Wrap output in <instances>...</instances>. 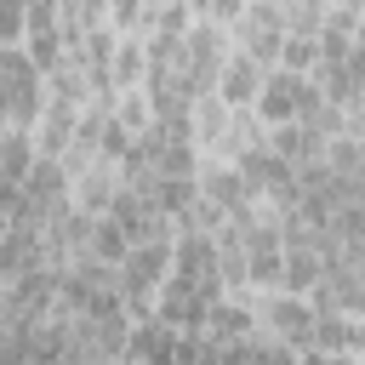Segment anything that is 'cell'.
Wrapping results in <instances>:
<instances>
[{
	"mask_svg": "<svg viewBox=\"0 0 365 365\" xmlns=\"http://www.w3.org/2000/svg\"><path fill=\"white\" fill-rule=\"evenodd\" d=\"M279 68H291V74H319V40H314V34H285Z\"/></svg>",
	"mask_w": 365,
	"mask_h": 365,
	"instance_id": "obj_19",
	"label": "cell"
},
{
	"mask_svg": "<svg viewBox=\"0 0 365 365\" xmlns=\"http://www.w3.org/2000/svg\"><path fill=\"white\" fill-rule=\"evenodd\" d=\"M148 17H154L148 0H108V29L114 34H148Z\"/></svg>",
	"mask_w": 365,
	"mask_h": 365,
	"instance_id": "obj_21",
	"label": "cell"
},
{
	"mask_svg": "<svg viewBox=\"0 0 365 365\" xmlns=\"http://www.w3.org/2000/svg\"><path fill=\"white\" fill-rule=\"evenodd\" d=\"M177 354H182V331H171L165 319H137V331H131V348H125V359L131 365H177Z\"/></svg>",
	"mask_w": 365,
	"mask_h": 365,
	"instance_id": "obj_7",
	"label": "cell"
},
{
	"mask_svg": "<svg viewBox=\"0 0 365 365\" xmlns=\"http://www.w3.org/2000/svg\"><path fill=\"white\" fill-rule=\"evenodd\" d=\"M0 74H6V91H0L6 125L34 131L40 114H46V74L34 68V57H29L23 46H0Z\"/></svg>",
	"mask_w": 365,
	"mask_h": 365,
	"instance_id": "obj_2",
	"label": "cell"
},
{
	"mask_svg": "<svg viewBox=\"0 0 365 365\" xmlns=\"http://www.w3.org/2000/svg\"><path fill=\"white\" fill-rule=\"evenodd\" d=\"M114 194H120V165H91V171L74 177V205L91 211V217H108Z\"/></svg>",
	"mask_w": 365,
	"mask_h": 365,
	"instance_id": "obj_12",
	"label": "cell"
},
{
	"mask_svg": "<svg viewBox=\"0 0 365 365\" xmlns=\"http://www.w3.org/2000/svg\"><path fill=\"white\" fill-rule=\"evenodd\" d=\"M302 80L308 74H291V68H268V86H262V97H257V120L274 131V125H291V120H302Z\"/></svg>",
	"mask_w": 365,
	"mask_h": 365,
	"instance_id": "obj_5",
	"label": "cell"
},
{
	"mask_svg": "<svg viewBox=\"0 0 365 365\" xmlns=\"http://www.w3.org/2000/svg\"><path fill=\"white\" fill-rule=\"evenodd\" d=\"M359 46H365V29H359Z\"/></svg>",
	"mask_w": 365,
	"mask_h": 365,
	"instance_id": "obj_29",
	"label": "cell"
},
{
	"mask_svg": "<svg viewBox=\"0 0 365 365\" xmlns=\"http://www.w3.org/2000/svg\"><path fill=\"white\" fill-rule=\"evenodd\" d=\"M29 11H34V0H0V46L29 40Z\"/></svg>",
	"mask_w": 365,
	"mask_h": 365,
	"instance_id": "obj_23",
	"label": "cell"
},
{
	"mask_svg": "<svg viewBox=\"0 0 365 365\" xmlns=\"http://www.w3.org/2000/svg\"><path fill=\"white\" fill-rule=\"evenodd\" d=\"M325 165H331L336 177H359V165H365V143H359V137H331V143H325Z\"/></svg>",
	"mask_w": 365,
	"mask_h": 365,
	"instance_id": "obj_22",
	"label": "cell"
},
{
	"mask_svg": "<svg viewBox=\"0 0 365 365\" xmlns=\"http://www.w3.org/2000/svg\"><path fill=\"white\" fill-rule=\"evenodd\" d=\"M148 86V34H120L114 46V91H143Z\"/></svg>",
	"mask_w": 365,
	"mask_h": 365,
	"instance_id": "obj_13",
	"label": "cell"
},
{
	"mask_svg": "<svg viewBox=\"0 0 365 365\" xmlns=\"http://www.w3.org/2000/svg\"><path fill=\"white\" fill-rule=\"evenodd\" d=\"M228 125H234V108H228L217 91L194 97V143H200L205 154H222V143H228Z\"/></svg>",
	"mask_w": 365,
	"mask_h": 365,
	"instance_id": "obj_11",
	"label": "cell"
},
{
	"mask_svg": "<svg viewBox=\"0 0 365 365\" xmlns=\"http://www.w3.org/2000/svg\"><path fill=\"white\" fill-rule=\"evenodd\" d=\"M319 279H325V257H319V245H285V291L314 297Z\"/></svg>",
	"mask_w": 365,
	"mask_h": 365,
	"instance_id": "obj_15",
	"label": "cell"
},
{
	"mask_svg": "<svg viewBox=\"0 0 365 365\" xmlns=\"http://www.w3.org/2000/svg\"><path fill=\"white\" fill-rule=\"evenodd\" d=\"M182 6H188L194 17H211V0H182Z\"/></svg>",
	"mask_w": 365,
	"mask_h": 365,
	"instance_id": "obj_26",
	"label": "cell"
},
{
	"mask_svg": "<svg viewBox=\"0 0 365 365\" xmlns=\"http://www.w3.org/2000/svg\"><path fill=\"white\" fill-rule=\"evenodd\" d=\"M302 365H365V359H354V354H319V348H308V354H302Z\"/></svg>",
	"mask_w": 365,
	"mask_h": 365,
	"instance_id": "obj_25",
	"label": "cell"
},
{
	"mask_svg": "<svg viewBox=\"0 0 365 365\" xmlns=\"http://www.w3.org/2000/svg\"><path fill=\"white\" fill-rule=\"evenodd\" d=\"M262 6H285V0H262Z\"/></svg>",
	"mask_w": 365,
	"mask_h": 365,
	"instance_id": "obj_27",
	"label": "cell"
},
{
	"mask_svg": "<svg viewBox=\"0 0 365 365\" xmlns=\"http://www.w3.org/2000/svg\"><path fill=\"white\" fill-rule=\"evenodd\" d=\"M257 314H262V331L268 336H279V342H291V348H314V336H319V308H314V297H297V291H262L257 297Z\"/></svg>",
	"mask_w": 365,
	"mask_h": 365,
	"instance_id": "obj_3",
	"label": "cell"
},
{
	"mask_svg": "<svg viewBox=\"0 0 365 365\" xmlns=\"http://www.w3.org/2000/svg\"><path fill=\"white\" fill-rule=\"evenodd\" d=\"M200 194L205 200H217L228 217L240 211V205H251V200H262L251 182H245V171L234 165V160H217V154H205V165H200Z\"/></svg>",
	"mask_w": 365,
	"mask_h": 365,
	"instance_id": "obj_4",
	"label": "cell"
},
{
	"mask_svg": "<svg viewBox=\"0 0 365 365\" xmlns=\"http://www.w3.org/2000/svg\"><path fill=\"white\" fill-rule=\"evenodd\" d=\"M319 354H354V319L348 314H319V336H314ZM359 359V354H354Z\"/></svg>",
	"mask_w": 365,
	"mask_h": 365,
	"instance_id": "obj_20",
	"label": "cell"
},
{
	"mask_svg": "<svg viewBox=\"0 0 365 365\" xmlns=\"http://www.w3.org/2000/svg\"><path fill=\"white\" fill-rule=\"evenodd\" d=\"M257 331H262V314H257L251 297H222V302L211 308V325H205L211 342H245V336H257Z\"/></svg>",
	"mask_w": 365,
	"mask_h": 365,
	"instance_id": "obj_8",
	"label": "cell"
},
{
	"mask_svg": "<svg viewBox=\"0 0 365 365\" xmlns=\"http://www.w3.org/2000/svg\"><path fill=\"white\" fill-rule=\"evenodd\" d=\"M325 17H331V0H285V34H314L319 40Z\"/></svg>",
	"mask_w": 365,
	"mask_h": 365,
	"instance_id": "obj_18",
	"label": "cell"
},
{
	"mask_svg": "<svg viewBox=\"0 0 365 365\" xmlns=\"http://www.w3.org/2000/svg\"><path fill=\"white\" fill-rule=\"evenodd\" d=\"M177 274L182 279H222V245L217 234H177Z\"/></svg>",
	"mask_w": 365,
	"mask_h": 365,
	"instance_id": "obj_10",
	"label": "cell"
},
{
	"mask_svg": "<svg viewBox=\"0 0 365 365\" xmlns=\"http://www.w3.org/2000/svg\"><path fill=\"white\" fill-rule=\"evenodd\" d=\"M114 120H120L131 137L154 131V103H148V91H120V97H114Z\"/></svg>",
	"mask_w": 365,
	"mask_h": 365,
	"instance_id": "obj_17",
	"label": "cell"
},
{
	"mask_svg": "<svg viewBox=\"0 0 365 365\" xmlns=\"http://www.w3.org/2000/svg\"><path fill=\"white\" fill-rule=\"evenodd\" d=\"M240 46H234V29L228 23H211V17H200L188 34H182V57H177V74L188 80V91L194 97H205V91H217V80H222V68H228V57H234Z\"/></svg>",
	"mask_w": 365,
	"mask_h": 365,
	"instance_id": "obj_1",
	"label": "cell"
},
{
	"mask_svg": "<svg viewBox=\"0 0 365 365\" xmlns=\"http://www.w3.org/2000/svg\"><path fill=\"white\" fill-rule=\"evenodd\" d=\"M148 6H171V0H148Z\"/></svg>",
	"mask_w": 365,
	"mask_h": 365,
	"instance_id": "obj_28",
	"label": "cell"
},
{
	"mask_svg": "<svg viewBox=\"0 0 365 365\" xmlns=\"http://www.w3.org/2000/svg\"><path fill=\"white\" fill-rule=\"evenodd\" d=\"M262 86H268V68H262L251 51H234L228 68H222V80H217V97H222L228 108H257Z\"/></svg>",
	"mask_w": 365,
	"mask_h": 365,
	"instance_id": "obj_6",
	"label": "cell"
},
{
	"mask_svg": "<svg viewBox=\"0 0 365 365\" xmlns=\"http://www.w3.org/2000/svg\"><path fill=\"white\" fill-rule=\"evenodd\" d=\"M86 251H91L97 262H108V268H125V257L137 251V240H131L114 217H97V222H91V245H86Z\"/></svg>",
	"mask_w": 365,
	"mask_h": 365,
	"instance_id": "obj_16",
	"label": "cell"
},
{
	"mask_svg": "<svg viewBox=\"0 0 365 365\" xmlns=\"http://www.w3.org/2000/svg\"><path fill=\"white\" fill-rule=\"evenodd\" d=\"M34 165H40V143H34V131L6 125V137H0V188H23Z\"/></svg>",
	"mask_w": 365,
	"mask_h": 365,
	"instance_id": "obj_9",
	"label": "cell"
},
{
	"mask_svg": "<svg viewBox=\"0 0 365 365\" xmlns=\"http://www.w3.org/2000/svg\"><path fill=\"white\" fill-rule=\"evenodd\" d=\"M245 11H251V0H211V23H228L234 29Z\"/></svg>",
	"mask_w": 365,
	"mask_h": 365,
	"instance_id": "obj_24",
	"label": "cell"
},
{
	"mask_svg": "<svg viewBox=\"0 0 365 365\" xmlns=\"http://www.w3.org/2000/svg\"><path fill=\"white\" fill-rule=\"evenodd\" d=\"M359 86H365V74H359Z\"/></svg>",
	"mask_w": 365,
	"mask_h": 365,
	"instance_id": "obj_30",
	"label": "cell"
},
{
	"mask_svg": "<svg viewBox=\"0 0 365 365\" xmlns=\"http://www.w3.org/2000/svg\"><path fill=\"white\" fill-rule=\"evenodd\" d=\"M268 143L302 171V165H314V160H325V137L314 131V125H302V120H291V125H274L268 131Z\"/></svg>",
	"mask_w": 365,
	"mask_h": 365,
	"instance_id": "obj_14",
	"label": "cell"
}]
</instances>
